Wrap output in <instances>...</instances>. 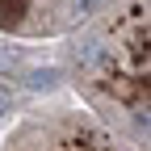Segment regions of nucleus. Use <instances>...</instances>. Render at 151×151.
I'll list each match as a JSON object with an SVG mask.
<instances>
[{
    "label": "nucleus",
    "instance_id": "obj_1",
    "mask_svg": "<svg viewBox=\"0 0 151 151\" xmlns=\"http://www.w3.org/2000/svg\"><path fill=\"white\" fill-rule=\"evenodd\" d=\"M109 63V55H105V46H101V38H80V42H76V67L80 71H101Z\"/></svg>",
    "mask_w": 151,
    "mask_h": 151
},
{
    "label": "nucleus",
    "instance_id": "obj_2",
    "mask_svg": "<svg viewBox=\"0 0 151 151\" xmlns=\"http://www.w3.org/2000/svg\"><path fill=\"white\" fill-rule=\"evenodd\" d=\"M25 84L38 88V92L55 88V84H59V67H25Z\"/></svg>",
    "mask_w": 151,
    "mask_h": 151
},
{
    "label": "nucleus",
    "instance_id": "obj_3",
    "mask_svg": "<svg viewBox=\"0 0 151 151\" xmlns=\"http://www.w3.org/2000/svg\"><path fill=\"white\" fill-rule=\"evenodd\" d=\"M25 13V0H0V25H17Z\"/></svg>",
    "mask_w": 151,
    "mask_h": 151
},
{
    "label": "nucleus",
    "instance_id": "obj_4",
    "mask_svg": "<svg viewBox=\"0 0 151 151\" xmlns=\"http://www.w3.org/2000/svg\"><path fill=\"white\" fill-rule=\"evenodd\" d=\"M101 0H63V13L67 17H76V21H80V17H88L92 9H97Z\"/></svg>",
    "mask_w": 151,
    "mask_h": 151
},
{
    "label": "nucleus",
    "instance_id": "obj_5",
    "mask_svg": "<svg viewBox=\"0 0 151 151\" xmlns=\"http://www.w3.org/2000/svg\"><path fill=\"white\" fill-rule=\"evenodd\" d=\"M21 63H17V55L13 50H0V71H17Z\"/></svg>",
    "mask_w": 151,
    "mask_h": 151
},
{
    "label": "nucleus",
    "instance_id": "obj_6",
    "mask_svg": "<svg viewBox=\"0 0 151 151\" xmlns=\"http://www.w3.org/2000/svg\"><path fill=\"white\" fill-rule=\"evenodd\" d=\"M9 109V92H0V113H4Z\"/></svg>",
    "mask_w": 151,
    "mask_h": 151
}]
</instances>
